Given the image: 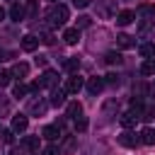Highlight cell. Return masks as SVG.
<instances>
[{"label":"cell","instance_id":"obj_1","mask_svg":"<svg viewBox=\"0 0 155 155\" xmlns=\"http://www.w3.org/2000/svg\"><path fill=\"white\" fill-rule=\"evenodd\" d=\"M46 22H48V27H63L68 22V7L61 2H53L46 12Z\"/></svg>","mask_w":155,"mask_h":155},{"label":"cell","instance_id":"obj_2","mask_svg":"<svg viewBox=\"0 0 155 155\" xmlns=\"http://www.w3.org/2000/svg\"><path fill=\"white\" fill-rule=\"evenodd\" d=\"M85 87V78H80L78 73H73L68 80H65V85H63V90H65V94H78L80 90Z\"/></svg>","mask_w":155,"mask_h":155},{"label":"cell","instance_id":"obj_3","mask_svg":"<svg viewBox=\"0 0 155 155\" xmlns=\"http://www.w3.org/2000/svg\"><path fill=\"white\" fill-rule=\"evenodd\" d=\"M46 109H48V104H46L41 97L29 99V114H34V116H44V114H46Z\"/></svg>","mask_w":155,"mask_h":155},{"label":"cell","instance_id":"obj_4","mask_svg":"<svg viewBox=\"0 0 155 155\" xmlns=\"http://www.w3.org/2000/svg\"><path fill=\"white\" fill-rule=\"evenodd\" d=\"M140 143V138L133 133V131H124V133H119V145H124V148H136Z\"/></svg>","mask_w":155,"mask_h":155},{"label":"cell","instance_id":"obj_5","mask_svg":"<svg viewBox=\"0 0 155 155\" xmlns=\"http://www.w3.org/2000/svg\"><path fill=\"white\" fill-rule=\"evenodd\" d=\"M39 145H41V138L39 136H24L22 138V150H27V153H36L39 150Z\"/></svg>","mask_w":155,"mask_h":155},{"label":"cell","instance_id":"obj_6","mask_svg":"<svg viewBox=\"0 0 155 155\" xmlns=\"http://www.w3.org/2000/svg\"><path fill=\"white\" fill-rule=\"evenodd\" d=\"M65 97H68V94H65L63 87H53V90H51V99H48V104H51V107H63V104H65Z\"/></svg>","mask_w":155,"mask_h":155},{"label":"cell","instance_id":"obj_7","mask_svg":"<svg viewBox=\"0 0 155 155\" xmlns=\"http://www.w3.org/2000/svg\"><path fill=\"white\" fill-rule=\"evenodd\" d=\"M39 82H41V87H51V90H53V87L58 85V73H56V70H44V75H41Z\"/></svg>","mask_w":155,"mask_h":155},{"label":"cell","instance_id":"obj_8","mask_svg":"<svg viewBox=\"0 0 155 155\" xmlns=\"http://www.w3.org/2000/svg\"><path fill=\"white\" fill-rule=\"evenodd\" d=\"M119 121H121V126L128 131V128H133V126L138 124V114H136V111H124V114L119 116Z\"/></svg>","mask_w":155,"mask_h":155},{"label":"cell","instance_id":"obj_9","mask_svg":"<svg viewBox=\"0 0 155 155\" xmlns=\"http://www.w3.org/2000/svg\"><path fill=\"white\" fill-rule=\"evenodd\" d=\"M27 126H29V119H27L24 114L12 116V131H15V133H24V131H27Z\"/></svg>","mask_w":155,"mask_h":155},{"label":"cell","instance_id":"obj_10","mask_svg":"<svg viewBox=\"0 0 155 155\" xmlns=\"http://www.w3.org/2000/svg\"><path fill=\"white\" fill-rule=\"evenodd\" d=\"M85 87H87V92H90V94H99V92L104 90V78H90Z\"/></svg>","mask_w":155,"mask_h":155},{"label":"cell","instance_id":"obj_11","mask_svg":"<svg viewBox=\"0 0 155 155\" xmlns=\"http://www.w3.org/2000/svg\"><path fill=\"white\" fill-rule=\"evenodd\" d=\"M133 19H136V12H131V10H121V12L116 15V24H119V27H128Z\"/></svg>","mask_w":155,"mask_h":155},{"label":"cell","instance_id":"obj_12","mask_svg":"<svg viewBox=\"0 0 155 155\" xmlns=\"http://www.w3.org/2000/svg\"><path fill=\"white\" fill-rule=\"evenodd\" d=\"M75 148H78V138H75V136H65L58 150H61V153H65V155H70V153H73Z\"/></svg>","mask_w":155,"mask_h":155},{"label":"cell","instance_id":"obj_13","mask_svg":"<svg viewBox=\"0 0 155 155\" xmlns=\"http://www.w3.org/2000/svg\"><path fill=\"white\" fill-rule=\"evenodd\" d=\"M36 46H39V36H34V34L22 36V48L24 51H36Z\"/></svg>","mask_w":155,"mask_h":155},{"label":"cell","instance_id":"obj_14","mask_svg":"<svg viewBox=\"0 0 155 155\" xmlns=\"http://www.w3.org/2000/svg\"><path fill=\"white\" fill-rule=\"evenodd\" d=\"M10 73H12V78H19V80H22V78H27V75H29V65L19 61V63H15V65H12V70H10Z\"/></svg>","mask_w":155,"mask_h":155},{"label":"cell","instance_id":"obj_15","mask_svg":"<svg viewBox=\"0 0 155 155\" xmlns=\"http://www.w3.org/2000/svg\"><path fill=\"white\" fill-rule=\"evenodd\" d=\"M41 136H44L46 140H58V138H61L63 133H61V128H58V126H44Z\"/></svg>","mask_w":155,"mask_h":155},{"label":"cell","instance_id":"obj_16","mask_svg":"<svg viewBox=\"0 0 155 155\" xmlns=\"http://www.w3.org/2000/svg\"><path fill=\"white\" fill-rule=\"evenodd\" d=\"M63 39H65V44H70V46L78 44V41H80V29H75V27H73V29H65V31H63Z\"/></svg>","mask_w":155,"mask_h":155},{"label":"cell","instance_id":"obj_17","mask_svg":"<svg viewBox=\"0 0 155 155\" xmlns=\"http://www.w3.org/2000/svg\"><path fill=\"white\" fill-rule=\"evenodd\" d=\"M116 44H119L121 48H133V46H136V39H133L131 34H119V36H116Z\"/></svg>","mask_w":155,"mask_h":155},{"label":"cell","instance_id":"obj_18","mask_svg":"<svg viewBox=\"0 0 155 155\" xmlns=\"http://www.w3.org/2000/svg\"><path fill=\"white\" fill-rule=\"evenodd\" d=\"M155 15V5H148V2H143L140 7H138V17L140 19H150Z\"/></svg>","mask_w":155,"mask_h":155},{"label":"cell","instance_id":"obj_19","mask_svg":"<svg viewBox=\"0 0 155 155\" xmlns=\"http://www.w3.org/2000/svg\"><path fill=\"white\" fill-rule=\"evenodd\" d=\"M138 138H140V143H145V145H155V131H153V128H143Z\"/></svg>","mask_w":155,"mask_h":155},{"label":"cell","instance_id":"obj_20","mask_svg":"<svg viewBox=\"0 0 155 155\" xmlns=\"http://www.w3.org/2000/svg\"><path fill=\"white\" fill-rule=\"evenodd\" d=\"M10 19H15V22H22V19H24V7L15 2V5L10 7Z\"/></svg>","mask_w":155,"mask_h":155},{"label":"cell","instance_id":"obj_21","mask_svg":"<svg viewBox=\"0 0 155 155\" xmlns=\"http://www.w3.org/2000/svg\"><path fill=\"white\" fill-rule=\"evenodd\" d=\"M104 61H107L109 65H121V63H124V56H121L119 51H109V53L104 56Z\"/></svg>","mask_w":155,"mask_h":155},{"label":"cell","instance_id":"obj_22","mask_svg":"<svg viewBox=\"0 0 155 155\" xmlns=\"http://www.w3.org/2000/svg\"><path fill=\"white\" fill-rule=\"evenodd\" d=\"M29 94V87L24 85V82H17L15 87H12V97H17V99H22V97H27Z\"/></svg>","mask_w":155,"mask_h":155},{"label":"cell","instance_id":"obj_23","mask_svg":"<svg viewBox=\"0 0 155 155\" xmlns=\"http://www.w3.org/2000/svg\"><path fill=\"white\" fill-rule=\"evenodd\" d=\"M68 116H70V119L82 116V104H80V102H70V104H68Z\"/></svg>","mask_w":155,"mask_h":155},{"label":"cell","instance_id":"obj_24","mask_svg":"<svg viewBox=\"0 0 155 155\" xmlns=\"http://www.w3.org/2000/svg\"><path fill=\"white\" fill-rule=\"evenodd\" d=\"M140 56L148 61V58H155V44H140Z\"/></svg>","mask_w":155,"mask_h":155},{"label":"cell","instance_id":"obj_25","mask_svg":"<svg viewBox=\"0 0 155 155\" xmlns=\"http://www.w3.org/2000/svg\"><path fill=\"white\" fill-rule=\"evenodd\" d=\"M140 73H143V75H155V58H148V61H143V65H140Z\"/></svg>","mask_w":155,"mask_h":155},{"label":"cell","instance_id":"obj_26","mask_svg":"<svg viewBox=\"0 0 155 155\" xmlns=\"http://www.w3.org/2000/svg\"><path fill=\"white\" fill-rule=\"evenodd\" d=\"M63 68H65L68 73H78V68H80V58H65Z\"/></svg>","mask_w":155,"mask_h":155},{"label":"cell","instance_id":"obj_27","mask_svg":"<svg viewBox=\"0 0 155 155\" xmlns=\"http://www.w3.org/2000/svg\"><path fill=\"white\" fill-rule=\"evenodd\" d=\"M114 109H119V102H116V99H109V102H104V107H102V114H104V116H109Z\"/></svg>","mask_w":155,"mask_h":155},{"label":"cell","instance_id":"obj_28","mask_svg":"<svg viewBox=\"0 0 155 155\" xmlns=\"http://www.w3.org/2000/svg\"><path fill=\"white\" fill-rule=\"evenodd\" d=\"M10 82H12V73H10V70H2V68H0V90H2V87H7Z\"/></svg>","mask_w":155,"mask_h":155},{"label":"cell","instance_id":"obj_29","mask_svg":"<svg viewBox=\"0 0 155 155\" xmlns=\"http://www.w3.org/2000/svg\"><path fill=\"white\" fill-rule=\"evenodd\" d=\"M7 111H10V99L0 92V114H7Z\"/></svg>","mask_w":155,"mask_h":155},{"label":"cell","instance_id":"obj_30","mask_svg":"<svg viewBox=\"0 0 155 155\" xmlns=\"http://www.w3.org/2000/svg\"><path fill=\"white\" fill-rule=\"evenodd\" d=\"M75 121V131H85L87 128V119L85 116H78V119H73Z\"/></svg>","mask_w":155,"mask_h":155},{"label":"cell","instance_id":"obj_31","mask_svg":"<svg viewBox=\"0 0 155 155\" xmlns=\"http://www.w3.org/2000/svg\"><path fill=\"white\" fill-rule=\"evenodd\" d=\"M85 27H90V17H87V15H80V17H78V27H75V29H85Z\"/></svg>","mask_w":155,"mask_h":155},{"label":"cell","instance_id":"obj_32","mask_svg":"<svg viewBox=\"0 0 155 155\" xmlns=\"http://www.w3.org/2000/svg\"><path fill=\"white\" fill-rule=\"evenodd\" d=\"M138 29L145 34V31H150L153 29V19H140V24H138Z\"/></svg>","mask_w":155,"mask_h":155},{"label":"cell","instance_id":"obj_33","mask_svg":"<svg viewBox=\"0 0 155 155\" xmlns=\"http://www.w3.org/2000/svg\"><path fill=\"white\" fill-rule=\"evenodd\" d=\"M39 41H44V44H53V34H51V31H44V34H39Z\"/></svg>","mask_w":155,"mask_h":155},{"label":"cell","instance_id":"obj_34","mask_svg":"<svg viewBox=\"0 0 155 155\" xmlns=\"http://www.w3.org/2000/svg\"><path fill=\"white\" fill-rule=\"evenodd\" d=\"M0 136H2L5 143H12L15 140V131H0Z\"/></svg>","mask_w":155,"mask_h":155},{"label":"cell","instance_id":"obj_35","mask_svg":"<svg viewBox=\"0 0 155 155\" xmlns=\"http://www.w3.org/2000/svg\"><path fill=\"white\" fill-rule=\"evenodd\" d=\"M44 155H61V150H58L56 145H48V148L44 150Z\"/></svg>","mask_w":155,"mask_h":155},{"label":"cell","instance_id":"obj_36","mask_svg":"<svg viewBox=\"0 0 155 155\" xmlns=\"http://www.w3.org/2000/svg\"><path fill=\"white\" fill-rule=\"evenodd\" d=\"M104 85H119V78H116V75H107Z\"/></svg>","mask_w":155,"mask_h":155},{"label":"cell","instance_id":"obj_37","mask_svg":"<svg viewBox=\"0 0 155 155\" xmlns=\"http://www.w3.org/2000/svg\"><path fill=\"white\" fill-rule=\"evenodd\" d=\"M73 5H75V7H87L90 0H73Z\"/></svg>","mask_w":155,"mask_h":155},{"label":"cell","instance_id":"obj_38","mask_svg":"<svg viewBox=\"0 0 155 155\" xmlns=\"http://www.w3.org/2000/svg\"><path fill=\"white\" fill-rule=\"evenodd\" d=\"M34 63H36V65H46V56H39V58H34Z\"/></svg>","mask_w":155,"mask_h":155},{"label":"cell","instance_id":"obj_39","mask_svg":"<svg viewBox=\"0 0 155 155\" xmlns=\"http://www.w3.org/2000/svg\"><path fill=\"white\" fill-rule=\"evenodd\" d=\"M7 155H24V150H22V148H12Z\"/></svg>","mask_w":155,"mask_h":155},{"label":"cell","instance_id":"obj_40","mask_svg":"<svg viewBox=\"0 0 155 155\" xmlns=\"http://www.w3.org/2000/svg\"><path fill=\"white\" fill-rule=\"evenodd\" d=\"M2 19H5V10L0 7V22H2Z\"/></svg>","mask_w":155,"mask_h":155},{"label":"cell","instance_id":"obj_41","mask_svg":"<svg viewBox=\"0 0 155 155\" xmlns=\"http://www.w3.org/2000/svg\"><path fill=\"white\" fill-rule=\"evenodd\" d=\"M0 61H5V51H0Z\"/></svg>","mask_w":155,"mask_h":155},{"label":"cell","instance_id":"obj_42","mask_svg":"<svg viewBox=\"0 0 155 155\" xmlns=\"http://www.w3.org/2000/svg\"><path fill=\"white\" fill-rule=\"evenodd\" d=\"M51 2H56V0H51Z\"/></svg>","mask_w":155,"mask_h":155}]
</instances>
